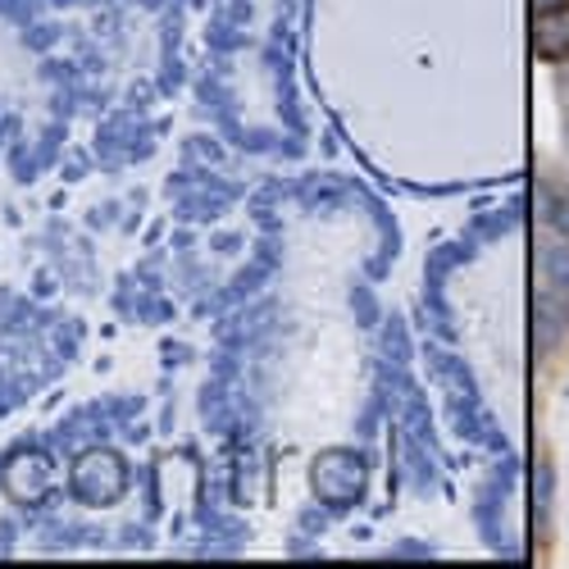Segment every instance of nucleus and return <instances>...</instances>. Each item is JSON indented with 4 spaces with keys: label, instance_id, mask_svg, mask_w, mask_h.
I'll return each instance as SVG.
<instances>
[{
    "label": "nucleus",
    "instance_id": "nucleus-3",
    "mask_svg": "<svg viewBox=\"0 0 569 569\" xmlns=\"http://www.w3.org/2000/svg\"><path fill=\"white\" fill-rule=\"evenodd\" d=\"M538 6H547V10H551V0H538ZM556 6H565V0H556Z\"/></svg>",
    "mask_w": 569,
    "mask_h": 569
},
{
    "label": "nucleus",
    "instance_id": "nucleus-2",
    "mask_svg": "<svg viewBox=\"0 0 569 569\" xmlns=\"http://www.w3.org/2000/svg\"><path fill=\"white\" fill-rule=\"evenodd\" d=\"M556 223L569 232V201H560V206H556Z\"/></svg>",
    "mask_w": 569,
    "mask_h": 569
},
{
    "label": "nucleus",
    "instance_id": "nucleus-1",
    "mask_svg": "<svg viewBox=\"0 0 569 569\" xmlns=\"http://www.w3.org/2000/svg\"><path fill=\"white\" fill-rule=\"evenodd\" d=\"M533 46H538V56H547V60H565L569 56V6H551V10L538 14Z\"/></svg>",
    "mask_w": 569,
    "mask_h": 569
}]
</instances>
